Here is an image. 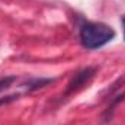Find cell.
I'll list each match as a JSON object with an SVG mask.
<instances>
[{
  "label": "cell",
  "instance_id": "6da1fadb",
  "mask_svg": "<svg viewBox=\"0 0 125 125\" xmlns=\"http://www.w3.org/2000/svg\"><path fill=\"white\" fill-rule=\"evenodd\" d=\"M80 42L86 50H97L108 42H111L115 36V31L99 22H84L80 26Z\"/></svg>",
  "mask_w": 125,
  "mask_h": 125
},
{
  "label": "cell",
  "instance_id": "7a4b0ae2",
  "mask_svg": "<svg viewBox=\"0 0 125 125\" xmlns=\"http://www.w3.org/2000/svg\"><path fill=\"white\" fill-rule=\"evenodd\" d=\"M94 73H96V68H93V67H86V68L80 70L79 73H76L74 77L67 84L65 94H70V93H73V92H76V90H79L80 87H83L86 83H89L93 79Z\"/></svg>",
  "mask_w": 125,
  "mask_h": 125
},
{
  "label": "cell",
  "instance_id": "3957f363",
  "mask_svg": "<svg viewBox=\"0 0 125 125\" xmlns=\"http://www.w3.org/2000/svg\"><path fill=\"white\" fill-rule=\"evenodd\" d=\"M54 79H39V80H32L31 83L28 84V90H35V89H39V87H44L45 84H50L52 83Z\"/></svg>",
  "mask_w": 125,
  "mask_h": 125
},
{
  "label": "cell",
  "instance_id": "277c9868",
  "mask_svg": "<svg viewBox=\"0 0 125 125\" xmlns=\"http://www.w3.org/2000/svg\"><path fill=\"white\" fill-rule=\"evenodd\" d=\"M13 82H16V77H15V76H7V77H4V79H0V92H3V90H6L7 87H10Z\"/></svg>",
  "mask_w": 125,
  "mask_h": 125
},
{
  "label": "cell",
  "instance_id": "5b68a950",
  "mask_svg": "<svg viewBox=\"0 0 125 125\" xmlns=\"http://www.w3.org/2000/svg\"><path fill=\"white\" fill-rule=\"evenodd\" d=\"M122 22H124V38H125V18H124V21H122Z\"/></svg>",
  "mask_w": 125,
  "mask_h": 125
}]
</instances>
